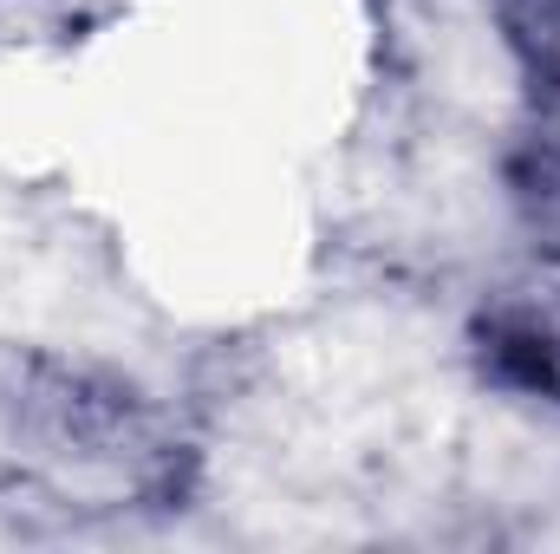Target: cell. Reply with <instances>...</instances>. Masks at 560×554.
I'll return each mask as SVG.
<instances>
[{
	"mask_svg": "<svg viewBox=\"0 0 560 554\" xmlns=\"http://www.w3.org/2000/svg\"><path fill=\"white\" fill-rule=\"evenodd\" d=\"M509 203L528 242L560 262V92H528V118L509 143Z\"/></svg>",
	"mask_w": 560,
	"mask_h": 554,
	"instance_id": "3957f363",
	"label": "cell"
},
{
	"mask_svg": "<svg viewBox=\"0 0 560 554\" xmlns=\"http://www.w3.org/2000/svg\"><path fill=\"white\" fill-rule=\"evenodd\" d=\"M495 26L528 92H560V0H495Z\"/></svg>",
	"mask_w": 560,
	"mask_h": 554,
	"instance_id": "277c9868",
	"label": "cell"
},
{
	"mask_svg": "<svg viewBox=\"0 0 560 554\" xmlns=\"http://www.w3.org/2000/svg\"><path fill=\"white\" fill-rule=\"evenodd\" d=\"M13 417H20V437L66 470L156 483L176 463L163 424L138 392L118 379L79 372V366H26Z\"/></svg>",
	"mask_w": 560,
	"mask_h": 554,
	"instance_id": "6da1fadb",
	"label": "cell"
},
{
	"mask_svg": "<svg viewBox=\"0 0 560 554\" xmlns=\"http://www.w3.org/2000/svg\"><path fill=\"white\" fill-rule=\"evenodd\" d=\"M476 366L495 392L560 412V275L515 280L476 313Z\"/></svg>",
	"mask_w": 560,
	"mask_h": 554,
	"instance_id": "7a4b0ae2",
	"label": "cell"
}]
</instances>
